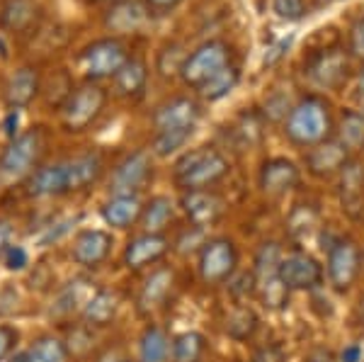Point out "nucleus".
<instances>
[{"instance_id": "f257e3e1", "label": "nucleus", "mask_w": 364, "mask_h": 362, "mask_svg": "<svg viewBox=\"0 0 364 362\" xmlns=\"http://www.w3.org/2000/svg\"><path fill=\"white\" fill-rule=\"evenodd\" d=\"M284 137L296 149H311L336 137V122L326 97L314 92L299 97L284 117Z\"/></svg>"}, {"instance_id": "f03ea898", "label": "nucleus", "mask_w": 364, "mask_h": 362, "mask_svg": "<svg viewBox=\"0 0 364 362\" xmlns=\"http://www.w3.org/2000/svg\"><path fill=\"white\" fill-rule=\"evenodd\" d=\"M231 173V163L219 149L214 146H199L190 149L175 161L173 166V183L180 192L187 190H214L224 183Z\"/></svg>"}, {"instance_id": "7ed1b4c3", "label": "nucleus", "mask_w": 364, "mask_h": 362, "mask_svg": "<svg viewBox=\"0 0 364 362\" xmlns=\"http://www.w3.org/2000/svg\"><path fill=\"white\" fill-rule=\"evenodd\" d=\"M284 255V250L279 248V243L265 241L255 253L252 260V277H255V297L267 312H284L289 307L291 292L282 284L279 277V260Z\"/></svg>"}, {"instance_id": "20e7f679", "label": "nucleus", "mask_w": 364, "mask_h": 362, "mask_svg": "<svg viewBox=\"0 0 364 362\" xmlns=\"http://www.w3.org/2000/svg\"><path fill=\"white\" fill-rule=\"evenodd\" d=\"M326 280L336 294L348 292L360 282L364 270V250L357 238L340 233L326 246Z\"/></svg>"}, {"instance_id": "39448f33", "label": "nucleus", "mask_w": 364, "mask_h": 362, "mask_svg": "<svg viewBox=\"0 0 364 362\" xmlns=\"http://www.w3.org/2000/svg\"><path fill=\"white\" fill-rule=\"evenodd\" d=\"M46 149H49V132L44 127H32V129L17 134L15 139H10L8 149L0 156V173L8 178L32 175L39 168Z\"/></svg>"}, {"instance_id": "423d86ee", "label": "nucleus", "mask_w": 364, "mask_h": 362, "mask_svg": "<svg viewBox=\"0 0 364 362\" xmlns=\"http://www.w3.org/2000/svg\"><path fill=\"white\" fill-rule=\"evenodd\" d=\"M107 107V90L97 83H83L75 90H70L66 102L58 110L61 127L68 134H83L102 117Z\"/></svg>"}, {"instance_id": "0eeeda50", "label": "nucleus", "mask_w": 364, "mask_h": 362, "mask_svg": "<svg viewBox=\"0 0 364 362\" xmlns=\"http://www.w3.org/2000/svg\"><path fill=\"white\" fill-rule=\"evenodd\" d=\"M240 253L233 238L228 236H214L207 238L199 248L197 255V272L199 280L209 287H219L236 277L238 272Z\"/></svg>"}, {"instance_id": "6e6552de", "label": "nucleus", "mask_w": 364, "mask_h": 362, "mask_svg": "<svg viewBox=\"0 0 364 362\" xmlns=\"http://www.w3.org/2000/svg\"><path fill=\"white\" fill-rule=\"evenodd\" d=\"M233 49L224 39H209L199 44L195 51H190L180 68L182 83L192 90H199L204 83H209L214 75H219L224 68L231 66Z\"/></svg>"}, {"instance_id": "1a4fd4ad", "label": "nucleus", "mask_w": 364, "mask_h": 362, "mask_svg": "<svg viewBox=\"0 0 364 362\" xmlns=\"http://www.w3.org/2000/svg\"><path fill=\"white\" fill-rule=\"evenodd\" d=\"M129 49L119 37H105L95 39L80 51L78 66L87 83H100V80L114 78L119 68L129 61Z\"/></svg>"}, {"instance_id": "9d476101", "label": "nucleus", "mask_w": 364, "mask_h": 362, "mask_svg": "<svg viewBox=\"0 0 364 362\" xmlns=\"http://www.w3.org/2000/svg\"><path fill=\"white\" fill-rule=\"evenodd\" d=\"M279 277L291 294L294 292H316L326 284V267L316 255L306 253L304 248H294L282 255Z\"/></svg>"}, {"instance_id": "9b49d317", "label": "nucleus", "mask_w": 364, "mask_h": 362, "mask_svg": "<svg viewBox=\"0 0 364 362\" xmlns=\"http://www.w3.org/2000/svg\"><path fill=\"white\" fill-rule=\"evenodd\" d=\"M151 180H154V156L136 149L114 166L109 178V195H139Z\"/></svg>"}, {"instance_id": "f8f14e48", "label": "nucleus", "mask_w": 364, "mask_h": 362, "mask_svg": "<svg viewBox=\"0 0 364 362\" xmlns=\"http://www.w3.org/2000/svg\"><path fill=\"white\" fill-rule=\"evenodd\" d=\"M304 75L318 90H340L350 78V58L343 49H323L306 61Z\"/></svg>"}, {"instance_id": "ddd939ff", "label": "nucleus", "mask_w": 364, "mask_h": 362, "mask_svg": "<svg viewBox=\"0 0 364 362\" xmlns=\"http://www.w3.org/2000/svg\"><path fill=\"white\" fill-rule=\"evenodd\" d=\"M202 119V102L190 95H175L158 105L151 124L156 134L163 132H195Z\"/></svg>"}, {"instance_id": "4468645a", "label": "nucleus", "mask_w": 364, "mask_h": 362, "mask_svg": "<svg viewBox=\"0 0 364 362\" xmlns=\"http://www.w3.org/2000/svg\"><path fill=\"white\" fill-rule=\"evenodd\" d=\"M301 180V168L287 156H272L262 161L260 173H257V188L269 200H279L287 192H291Z\"/></svg>"}, {"instance_id": "2eb2a0df", "label": "nucleus", "mask_w": 364, "mask_h": 362, "mask_svg": "<svg viewBox=\"0 0 364 362\" xmlns=\"http://www.w3.org/2000/svg\"><path fill=\"white\" fill-rule=\"evenodd\" d=\"M350 159H352L350 151L336 137H331L328 142L306 149V154H304V168L316 180H333L348 166Z\"/></svg>"}, {"instance_id": "dca6fc26", "label": "nucleus", "mask_w": 364, "mask_h": 362, "mask_svg": "<svg viewBox=\"0 0 364 362\" xmlns=\"http://www.w3.org/2000/svg\"><path fill=\"white\" fill-rule=\"evenodd\" d=\"M180 209L192 226L207 229V226L221 221L226 212V202L216 190H187L180 195Z\"/></svg>"}, {"instance_id": "f3484780", "label": "nucleus", "mask_w": 364, "mask_h": 362, "mask_svg": "<svg viewBox=\"0 0 364 362\" xmlns=\"http://www.w3.org/2000/svg\"><path fill=\"white\" fill-rule=\"evenodd\" d=\"M173 243L166 233H144L134 236L132 241L124 246V253H122V262H124L127 270H146L151 265H158L166 255L170 253Z\"/></svg>"}, {"instance_id": "a211bd4d", "label": "nucleus", "mask_w": 364, "mask_h": 362, "mask_svg": "<svg viewBox=\"0 0 364 362\" xmlns=\"http://www.w3.org/2000/svg\"><path fill=\"white\" fill-rule=\"evenodd\" d=\"M175 287V270L168 265H156L151 275L144 280L136 294V312L141 316H154L166 307L168 297Z\"/></svg>"}, {"instance_id": "6ab92c4d", "label": "nucleus", "mask_w": 364, "mask_h": 362, "mask_svg": "<svg viewBox=\"0 0 364 362\" xmlns=\"http://www.w3.org/2000/svg\"><path fill=\"white\" fill-rule=\"evenodd\" d=\"M338 202L345 217L352 221L364 217V163L350 159L348 166L338 175Z\"/></svg>"}, {"instance_id": "aec40b11", "label": "nucleus", "mask_w": 364, "mask_h": 362, "mask_svg": "<svg viewBox=\"0 0 364 362\" xmlns=\"http://www.w3.org/2000/svg\"><path fill=\"white\" fill-rule=\"evenodd\" d=\"M114 248V236L105 229H83L75 236L73 248H70V258L78 262L80 267L95 270L105 265Z\"/></svg>"}, {"instance_id": "412c9836", "label": "nucleus", "mask_w": 364, "mask_h": 362, "mask_svg": "<svg viewBox=\"0 0 364 362\" xmlns=\"http://www.w3.org/2000/svg\"><path fill=\"white\" fill-rule=\"evenodd\" d=\"M42 92V75H39L37 66H20L10 75L3 90V100L8 105V110H27L29 105L37 100V95Z\"/></svg>"}, {"instance_id": "4be33fe9", "label": "nucleus", "mask_w": 364, "mask_h": 362, "mask_svg": "<svg viewBox=\"0 0 364 362\" xmlns=\"http://www.w3.org/2000/svg\"><path fill=\"white\" fill-rule=\"evenodd\" d=\"M66 168V183H68V195L73 192H83L97 183L105 173V156L100 151H85L73 159L63 161Z\"/></svg>"}, {"instance_id": "5701e85b", "label": "nucleus", "mask_w": 364, "mask_h": 362, "mask_svg": "<svg viewBox=\"0 0 364 362\" xmlns=\"http://www.w3.org/2000/svg\"><path fill=\"white\" fill-rule=\"evenodd\" d=\"M151 15L144 0H117L105 15V27L114 34H134L149 25Z\"/></svg>"}, {"instance_id": "b1692460", "label": "nucleus", "mask_w": 364, "mask_h": 362, "mask_svg": "<svg viewBox=\"0 0 364 362\" xmlns=\"http://www.w3.org/2000/svg\"><path fill=\"white\" fill-rule=\"evenodd\" d=\"M141 212H144V202L139 195H109V200L100 207V217L112 229H132L139 224Z\"/></svg>"}, {"instance_id": "393cba45", "label": "nucleus", "mask_w": 364, "mask_h": 362, "mask_svg": "<svg viewBox=\"0 0 364 362\" xmlns=\"http://www.w3.org/2000/svg\"><path fill=\"white\" fill-rule=\"evenodd\" d=\"M27 195L29 197H63L68 195L66 168L63 161L51 163V166H39L37 171L27 178Z\"/></svg>"}, {"instance_id": "a878e982", "label": "nucleus", "mask_w": 364, "mask_h": 362, "mask_svg": "<svg viewBox=\"0 0 364 362\" xmlns=\"http://www.w3.org/2000/svg\"><path fill=\"white\" fill-rule=\"evenodd\" d=\"M112 83L117 97H122V100H139L146 92V85H149V63L144 58L132 56L112 78Z\"/></svg>"}, {"instance_id": "bb28decb", "label": "nucleus", "mask_w": 364, "mask_h": 362, "mask_svg": "<svg viewBox=\"0 0 364 362\" xmlns=\"http://www.w3.org/2000/svg\"><path fill=\"white\" fill-rule=\"evenodd\" d=\"M39 22L37 0H8L0 8V25L13 34H29Z\"/></svg>"}, {"instance_id": "cd10ccee", "label": "nucleus", "mask_w": 364, "mask_h": 362, "mask_svg": "<svg viewBox=\"0 0 364 362\" xmlns=\"http://www.w3.org/2000/svg\"><path fill=\"white\" fill-rule=\"evenodd\" d=\"M92 294H95V287H90L87 280H73V282H68L66 287L58 292L54 307H51V316L68 319L73 314H83V309Z\"/></svg>"}, {"instance_id": "c85d7f7f", "label": "nucleus", "mask_w": 364, "mask_h": 362, "mask_svg": "<svg viewBox=\"0 0 364 362\" xmlns=\"http://www.w3.org/2000/svg\"><path fill=\"white\" fill-rule=\"evenodd\" d=\"M117 312H119V297L112 289H95V294L85 304L80 319L90 329H107L117 319Z\"/></svg>"}, {"instance_id": "c756f323", "label": "nucleus", "mask_w": 364, "mask_h": 362, "mask_svg": "<svg viewBox=\"0 0 364 362\" xmlns=\"http://www.w3.org/2000/svg\"><path fill=\"white\" fill-rule=\"evenodd\" d=\"M175 219V204L168 195H156L149 202H144V212H141V229L144 233H166L168 226Z\"/></svg>"}, {"instance_id": "7c9ffc66", "label": "nucleus", "mask_w": 364, "mask_h": 362, "mask_svg": "<svg viewBox=\"0 0 364 362\" xmlns=\"http://www.w3.org/2000/svg\"><path fill=\"white\" fill-rule=\"evenodd\" d=\"M170 336L158 324H149L139 336L136 362H168L170 360Z\"/></svg>"}, {"instance_id": "2f4dec72", "label": "nucleus", "mask_w": 364, "mask_h": 362, "mask_svg": "<svg viewBox=\"0 0 364 362\" xmlns=\"http://www.w3.org/2000/svg\"><path fill=\"white\" fill-rule=\"evenodd\" d=\"M70 350L66 341L56 336H39L20 358H13V362H68Z\"/></svg>"}, {"instance_id": "473e14b6", "label": "nucleus", "mask_w": 364, "mask_h": 362, "mask_svg": "<svg viewBox=\"0 0 364 362\" xmlns=\"http://www.w3.org/2000/svg\"><path fill=\"white\" fill-rule=\"evenodd\" d=\"M207 350V336L199 331H182L170 343V362H204Z\"/></svg>"}, {"instance_id": "72a5a7b5", "label": "nucleus", "mask_w": 364, "mask_h": 362, "mask_svg": "<svg viewBox=\"0 0 364 362\" xmlns=\"http://www.w3.org/2000/svg\"><path fill=\"white\" fill-rule=\"evenodd\" d=\"M336 139L350 154L364 149V112L360 110H343L336 129Z\"/></svg>"}, {"instance_id": "f704fd0d", "label": "nucleus", "mask_w": 364, "mask_h": 362, "mask_svg": "<svg viewBox=\"0 0 364 362\" xmlns=\"http://www.w3.org/2000/svg\"><path fill=\"white\" fill-rule=\"evenodd\" d=\"M318 219H321V212L316 204L299 202L289 212V217H287V233H289L291 241L301 243L304 238H309V233L318 226Z\"/></svg>"}, {"instance_id": "c9c22d12", "label": "nucleus", "mask_w": 364, "mask_h": 362, "mask_svg": "<svg viewBox=\"0 0 364 362\" xmlns=\"http://www.w3.org/2000/svg\"><path fill=\"white\" fill-rule=\"evenodd\" d=\"M257 329H260V316H257L252 307L238 304L226 316V334L231 336L233 341H240V343L250 341V338L257 334Z\"/></svg>"}, {"instance_id": "e433bc0d", "label": "nucleus", "mask_w": 364, "mask_h": 362, "mask_svg": "<svg viewBox=\"0 0 364 362\" xmlns=\"http://www.w3.org/2000/svg\"><path fill=\"white\" fill-rule=\"evenodd\" d=\"M238 83H240V68L231 63V66L224 68L219 75H214L209 83H204L199 87L197 95L202 97L204 102H219V100H224L226 95H231Z\"/></svg>"}, {"instance_id": "4c0bfd02", "label": "nucleus", "mask_w": 364, "mask_h": 362, "mask_svg": "<svg viewBox=\"0 0 364 362\" xmlns=\"http://www.w3.org/2000/svg\"><path fill=\"white\" fill-rule=\"evenodd\" d=\"M231 134L240 149H252V146H257L262 142L265 122H262V117L257 112H243L236 119V124H233Z\"/></svg>"}, {"instance_id": "58836bf2", "label": "nucleus", "mask_w": 364, "mask_h": 362, "mask_svg": "<svg viewBox=\"0 0 364 362\" xmlns=\"http://www.w3.org/2000/svg\"><path fill=\"white\" fill-rule=\"evenodd\" d=\"M195 132H163V134H154V154L156 156H173L178 154L180 149H185V144L192 139Z\"/></svg>"}, {"instance_id": "ea45409f", "label": "nucleus", "mask_w": 364, "mask_h": 362, "mask_svg": "<svg viewBox=\"0 0 364 362\" xmlns=\"http://www.w3.org/2000/svg\"><path fill=\"white\" fill-rule=\"evenodd\" d=\"M185 54H182V46L180 44H168L166 49L158 54V71H161L163 78H170V75L180 73L182 63H185Z\"/></svg>"}, {"instance_id": "a19ab883", "label": "nucleus", "mask_w": 364, "mask_h": 362, "mask_svg": "<svg viewBox=\"0 0 364 362\" xmlns=\"http://www.w3.org/2000/svg\"><path fill=\"white\" fill-rule=\"evenodd\" d=\"M272 8H274V13L287 22H299L306 15L304 0H272Z\"/></svg>"}, {"instance_id": "79ce46f5", "label": "nucleus", "mask_w": 364, "mask_h": 362, "mask_svg": "<svg viewBox=\"0 0 364 362\" xmlns=\"http://www.w3.org/2000/svg\"><path fill=\"white\" fill-rule=\"evenodd\" d=\"M348 49H350V54L355 58H362V61H364V15L350 27Z\"/></svg>"}, {"instance_id": "37998d69", "label": "nucleus", "mask_w": 364, "mask_h": 362, "mask_svg": "<svg viewBox=\"0 0 364 362\" xmlns=\"http://www.w3.org/2000/svg\"><path fill=\"white\" fill-rule=\"evenodd\" d=\"M17 338H20L17 329H13V326H8V324H0V362H5L10 358V353H13L17 346Z\"/></svg>"}, {"instance_id": "c03bdc74", "label": "nucleus", "mask_w": 364, "mask_h": 362, "mask_svg": "<svg viewBox=\"0 0 364 362\" xmlns=\"http://www.w3.org/2000/svg\"><path fill=\"white\" fill-rule=\"evenodd\" d=\"M3 260H5V267H8V270H25L29 265V255L22 246H10L5 250Z\"/></svg>"}, {"instance_id": "a18cd8bd", "label": "nucleus", "mask_w": 364, "mask_h": 362, "mask_svg": "<svg viewBox=\"0 0 364 362\" xmlns=\"http://www.w3.org/2000/svg\"><path fill=\"white\" fill-rule=\"evenodd\" d=\"M252 362H287V353L282 350L279 343H269V346L257 350Z\"/></svg>"}, {"instance_id": "49530a36", "label": "nucleus", "mask_w": 364, "mask_h": 362, "mask_svg": "<svg viewBox=\"0 0 364 362\" xmlns=\"http://www.w3.org/2000/svg\"><path fill=\"white\" fill-rule=\"evenodd\" d=\"M289 44H291V39H282L279 44H274L272 49H269L267 54H265V66H267V68H269V66H274V63H277L279 58L287 54V49H289Z\"/></svg>"}, {"instance_id": "de8ad7c7", "label": "nucleus", "mask_w": 364, "mask_h": 362, "mask_svg": "<svg viewBox=\"0 0 364 362\" xmlns=\"http://www.w3.org/2000/svg\"><path fill=\"white\" fill-rule=\"evenodd\" d=\"M144 3L151 8V13L163 15V13H170V10H175L178 5L185 3V0H144Z\"/></svg>"}, {"instance_id": "09e8293b", "label": "nucleus", "mask_w": 364, "mask_h": 362, "mask_svg": "<svg viewBox=\"0 0 364 362\" xmlns=\"http://www.w3.org/2000/svg\"><path fill=\"white\" fill-rule=\"evenodd\" d=\"M362 358H364V350H362V346H348L343 350V355H340V362H362Z\"/></svg>"}, {"instance_id": "8fccbe9b", "label": "nucleus", "mask_w": 364, "mask_h": 362, "mask_svg": "<svg viewBox=\"0 0 364 362\" xmlns=\"http://www.w3.org/2000/svg\"><path fill=\"white\" fill-rule=\"evenodd\" d=\"M97 362H136V360L127 358V355L122 353V350H107V353L100 355Z\"/></svg>"}, {"instance_id": "3c124183", "label": "nucleus", "mask_w": 364, "mask_h": 362, "mask_svg": "<svg viewBox=\"0 0 364 362\" xmlns=\"http://www.w3.org/2000/svg\"><path fill=\"white\" fill-rule=\"evenodd\" d=\"M8 248H10V226L5 221H0V260H3Z\"/></svg>"}, {"instance_id": "603ef678", "label": "nucleus", "mask_w": 364, "mask_h": 362, "mask_svg": "<svg viewBox=\"0 0 364 362\" xmlns=\"http://www.w3.org/2000/svg\"><path fill=\"white\" fill-rule=\"evenodd\" d=\"M5 134H8L10 139L17 137V112H13V110H10L8 119H5Z\"/></svg>"}, {"instance_id": "864d4df0", "label": "nucleus", "mask_w": 364, "mask_h": 362, "mask_svg": "<svg viewBox=\"0 0 364 362\" xmlns=\"http://www.w3.org/2000/svg\"><path fill=\"white\" fill-rule=\"evenodd\" d=\"M357 100L364 105V68L360 73V80H357Z\"/></svg>"}, {"instance_id": "5fc2aeb1", "label": "nucleus", "mask_w": 364, "mask_h": 362, "mask_svg": "<svg viewBox=\"0 0 364 362\" xmlns=\"http://www.w3.org/2000/svg\"><path fill=\"white\" fill-rule=\"evenodd\" d=\"M357 324H360V329L364 331V294H362L360 304H357Z\"/></svg>"}, {"instance_id": "6e6d98bb", "label": "nucleus", "mask_w": 364, "mask_h": 362, "mask_svg": "<svg viewBox=\"0 0 364 362\" xmlns=\"http://www.w3.org/2000/svg\"><path fill=\"white\" fill-rule=\"evenodd\" d=\"M95 3H112V0H95ZM114 3H117V0H114Z\"/></svg>"}]
</instances>
